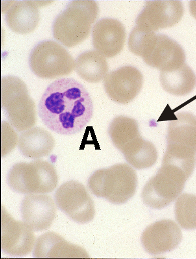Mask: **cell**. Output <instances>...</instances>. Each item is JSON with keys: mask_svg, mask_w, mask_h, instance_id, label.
<instances>
[{"mask_svg": "<svg viewBox=\"0 0 196 259\" xmlns=\"http://www.w3.org/2000/svg\"><path fill=\"white\" fill-rule=\"evenodd\" d=\"M98 12L97 2L92 0L71 2L54 21V38L68 48L84 42L90 35Z\"/></svg>", "mask_w": 196, "mask_h": 259, "instance_id": "3", "label": "cell"}, {"mask_svg": "<svg viewBox=\"0 0 196 259\" xmlns=\"http://www.w3.org/2000/svg\"><path fill=\"white\" fill-rule=\"evenodd\" d=\"M188 179L186 174L177 167L161 166L143 187V202L153 209L166 207L181 194Z\"/></svg>", "mask_w": 196, "mask_h": 259, "instance_id": "7", "label": "cell"}, {"mask_svg": "<svg viewBox=\"0 0 196 259\" xmlns=\"http://www.w3.org/2000/svg\"><path fill=\"white\" fill-rule=\"evenodd\" d=\"M7 182L13 190L21 194H45L56 189L58 176L51 163L37 160L15 164L9 171Z\"/></svg>", "mask_w": 196, "mask_h": 259, "instance_id": "6", "label": "cell"}, {"mask_svg": "<svg viewBox=\"0 0 196 259\" xmlns=\"http://www.w3.org/2000/svg\"><path fill=\"white\" fill-rule=\"evenodd\" d=\"M175 117L169 121L167 128V146L162 166L177 167L189 178L196 164V116L180 112Z\"/></svg>", "mask_w": 196, "mask_h": 259, "instance_id": "2", "label": "cell"}, {"mask_svg": "<svg viewBox=\"0 0 196 259\" xmlns=\"http://www.w3.org/2000/svg\"><path fill=\"white\" fill-rule=\"evenodd\" d=\"M93 45L106 58H113L123 51L126 41V30L117 19L104 18L93 28Z\"/></svg>", "mask_w": 196, "mask_h": 259, "instance_id": "16", "label": "cell"}, {"mask_svg": "<svg viewBox=\"0 0 196 259\" xmlns=\"http://www.w3.org/2000/svg\"><path fill=\"white\" fill-rule=\"evenodd\" d=\"M182 239V231L175 222L163 219L148 226L141 240L148 253L158 255L173 251L180 244Z\"/></svg>", "mask_w": 196, "mask_h": 259, "instance_id": "14", "label": "cell"}, {"mask_svg": "<svg viewBox=\"0 0 196 259\" xmlns=\"http://www.w3.org/2000/svg\"><path fill=\"white\" fill-rule=\"evenodd\" d=\"M29 65L37 77L54 79L73 72L75 61L60 44L47 40L34 48L30 53Z\"/></svg>", "mask_w": 196, "mask_h": 259, "instance_id": "8", "label": "cell"}, {"mask_svg": "<svg viewBox=\"0 0 196 259\" xmlns=\"http://www.w3.org/2000/svg\"><path fill=\"white\" fill-rule=\"evenodd\" d=\"M33 256L37 258H90L83 248L72 244L53 232L39 237L34 246Z\"/></svg>", "mask_w": 196, "mask_h": 259, "instance_id": "17", "label": "cell"}, {"mask_svg": "<svg viewBox=\"0 0 196 259\" xmlns=\"http://www.w3.org/2000/svg\"><path fill=\"white\" fill-rule=\"evenodd\" d=\"M6 21L8 27L15 33L29 34L38 27L40 10L33 2H15L8 7Z\"/></svg>", "mask_w": 196, "mask_h": 259, "instance_id": "18", "label": "cell"}, {"mask_svg": "<svg viewBox=\"0 0 196 259\" xmlns=\"http://www.w3.org/2000/svg\"><path fill=\"white\" fill-rule=\"evenodd\" d=\"M56 204L49 195H27L21 202L22 219L34 232L47 230L55 220Z\"/></svg>", "mask_w": 196, "mask_h": 259, "instance_id": "15", "label": "cell"}, {"mask_svg": "<svg viewBox=\"0 0 196 259\" xmlns=\"http://www.w3.org/2000/svg\"><path fill=\"white\" fill-rule=\"evenodd\" d=\"M1 93L2 108L12 127L18 132L33 128L36 123V105L25 82L13 76L3 77Z\"/></svg>", "mask_w": 196, "mask_h": 259, "instance_id": "5", "label": "cell"}, {"mask_svg": "<svg viewBox=\"0 0 196 259\" xmlns=\"http://www.w3.org/2000/svg\"><path fill=\"white\" fill-rule=\"evenodd\" d=\"M38 114L49 130L71 136L81 132L92 118L93 104L90 93L71 78L55 80L43 94Z\"/></svg>", "mask_w": 196, "mask_h": 259, "instance_id": "1", "label": "cell"}, {"mask_svg": "<svg viewBox=\"0 0 196 259\" xmlns=\"http://www.w3.org/2000/svg\"><path fill=\"white\" fill-rule=\"evenodd\" d=\"M128 164L137 169L150 168L158 160V151L153 143L140 136L121 150Z\"/></svg>", "mask_w": 196, "mask_h": 259, "instance_id": "21", "label": "cell"}, {"mask_svg": "<svg viewBox=\"0 0 196 259\" xmlns=\"http://www.w3.org/2000/svg\"><path fill=\"white\" fill-rule=\"evenodd\" d=\"M108 133L113 145L120 151L128 143L141 136L138 122L134 119L123 115L113 119L109 126Z\"/></svg>", "mask_w": 196, "mask_h": 259, "instance_id": "23", "label": "cell"}, {"mask_svg": "<svg viewBox=\"0 0 196 259\" xmlns=\"http://www.w3.org/2000/svg\"><path fill=\"white\" fill-rule=\"evenodd\" d=\"M6 121L2 122V156H4L14 149L17 143L16 132Z\"/></svg>", "mask_w": 196, "mask_h": 259, "instance_id": "25", "label": "cell"}, {"mask_svg": "<svg viewBox=\"0 0 196 259\" xmlns=\"http://www.w3.org/2000/svg\"><path fill=\"white\" fill-rule=\"evenodd\" d=\"M1 249L8 255L22 257L29 254L35 246L34 231L25 222L16 221L2 207Z\"/></svg>", "mask_w": 196, "mask_h": 259, "instance_id": "11", "label": "cell"}, {"mask_svg": "<svg viewBox=\"0 0 196 259\" xmlns=\"http://www.w3.org/2000/svg\"><path fill=\"white\" fill-rule=\"evenodd\" d=\"M88 187L93 195L114 204H125L136 193L138 177L126 164H117L99 169L90 176Z\"/></svg>", "mask_w": 196, "mask_h": 259, "instance_id": "4", "label": "cell"}, {"mask_svg": "<svg viewBox=\"0 0 196 259\" xmlns=\"http://www.w3.org/2000/svg\"><path fill=\"white\" fill-rule=\"evenodd\" d=\"M137 56H141L150 66L161 72L179 68L185 64L186 54L181 46L164 34L148 32L144 42Z\"/></svg>", "mask_w": 196, "mask_h": 259, "instance_id": "9", "label": "cell"}, {"mask_svg": "<svg viewBox=\"0 0 196 259\" xmlns=\"http://www.w3.org/2000/svg\"><path fill=\"white\" fill-rule=\"evenodd\" d=\"M175 218L180 227L196 229V195L184 193L178 197L175 204Z\"/></svg>", "mask_w": 196, "mask_h": 259, "instance_id": "24", "label": "cell"}, {"mask_svg": "<svg viewBox=\"0 0 196 259\" xmlns=\"http://www.w3.org/2000/svg\"><path fill=\"white\" fill-rule=\"evenodd\" d=\"M76 72L90 83H97L104 79L108 72L106 58L97 51L83 52L75 60Z\"/></svg>", "mask_w": 196, "mask_h": 259, "instance_id": "20", "label": "cell"}, {"mask_svg": "<svg viewBox=\"0 0 196 259\" xmlns=\"http://www.w3.org/2000/svg\"><path fill=\"white\" fill-rule=\"evenodd\" d=\"M184 12L182 2L178 0L148 1L137 17L136 25L141 29L155 32L179 23Z\"/></svg>", "mask_w": 196, "mask_h": 259, "instance_id": "12", "label": "cell"}, {"mask_svg": "<svg viewBox=\"0 0 196 259\" xmlns=\"http://www.w3.org/2000/svg\"><path fill=\"white\" fill-rule=\"evenodd\" d=\"M189 10L191 14L196 19V0L189 2Z\"/></svg>", "mask_w": 196, "mask_h": 259, "instance_id": "26", "label": "cell"}, {"mask_svg": "<svg viewBox=\"0 0 196 259\" xmlns=\"http://www.w3.org/2000/svg\"><path fill=\"white\" fill-rule=\"evenodd\" d=\"M160 81L165 91L176 96L188 95L196 85V76L192 69L185 64L175 70L161 72Z\"/></svg>", "mask_w": 196, "mask_h": 259, "instance_id": "22", "label": "cell"}, {"mask_svg": "<svg viewBox=\"0 0 196 259\" xmlns=\"http://www.w3.org/2000/svg\"><path fill=\"white\" fill-rule=\"evenodd\" d=\"M55 147V140L48 131L42 127H33L20 135L18 148L26 158L39 159L45 157Z\"/></svg>", "mask_w": 196, "mask_h": 259, "instance_id": "19", "label": "cell"}, {"mask_svg": "<svg viewBox=\"0 0 196 259\" xmlns=\"http://www.w3.org/2000/svg\"><path fill=\"white\" fill-rule=\"evenodd\" d=\"M143 83L142 74L132 66L120 67L107 74L104 87L112 101L126 104L132 102L140 93Z\"/></svg>", "mask_w": 196, "mask_h": 259, "instance_id": "13", "label": "cell"}, {"mask_svg": "<svg viewBox=\"0 0 196 259\" xmlns=\"http://www.w3.org/2000/svg\"><path fill=\"white\" fill-rule=\"evenodd\" d=\"M57 206L73 221L90 223L95 215L94 202L81 183L70 180L63 183L56 191Z\"/></svg>", "mask_w": 196, "mask_h": 259, "instance_id": "10", "label": "cell"}]
</instances>
